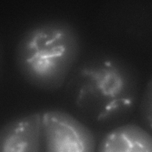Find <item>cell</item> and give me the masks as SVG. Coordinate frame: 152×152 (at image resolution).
Instances as JSON below:
<instances>
[{"label": "cell", "mask_w": 152, "mask_h": 152, "mask_svg": "<svg viewBox=\"0 0 152 152\" xmlns=\"http://www.w3.org/2000/svg\"><path fill=\"white\" fill-rule=\"evenodd\" d=\"M80 50V37L74 26L53 19L26 29L17 42L14 58L18 72L28 84L53 91L64 84Z\"/></svg>", "instance_id": "cell-1"}, {"label": "cell", "mask_w": 152, "mask_h": 152, "mask_svg": "<svg viewBox=\"0 0 152 152\" xmlns=\"http://www.w3.org/2000/svg\"><path fill=\"white\" fill-rule=\"evenodd\" d=\"M2 52L1 48L0 46V73L2 69Z\"/></svg>", "instance_id": "cell-6"}, {"label": "cell", "mask_w": 152, "mask_h": 152, "mask_svg": "<svg viewBox=\"0 0 152 152\" xmlns=\"http://www.w3.org/2000/svg\"><path fill=\"white\" fill-rule=\"evenodd\" d=\"M139 112L144 125L152 132V78L144 88L140 103Z\"/></svg>", "instance_id": "cell-5"}, {"label": "cell", "mask_w": 152, "mask_h": 152, "mask_svg": "<svg viewBox=\"0 0 152 152\" xmlns=\"http://www.w3.org/2000/svg\"><path fill=\"white\" fill-rule=\"evenodd\" d=\"M96 152H152V134L135 124L121 125L104 135Z\"/></svg>", "instance_id": "cell-4"}, {"label": "cell", "mask_w": 152, "mask_h": 152, "mask_svg": "<svg viewBox=\"0 0 152 152\" xmlns=\"http://www.w3.org/2000/svg\"><path fill=\"white\" fill-rule=\"evenodd\" d=\"M74 104L97 121L122 117L135 105L138 80L133 68L107 55L88 58L75 69L68 83Z\"/></svg>", "instance_id": "cell-2"}, {"label": "cell", "mask_w": 152, "mask_h": 152, "mask_svg": "<svg viewBox=\"0 0 152 152\" xmlns=\"http://www.w3.org/2000/svg\"><path fill=\"white\" fill-rule=\"evenodd\" d=\"M0 152H96L91 130L59 109L34 112L0 128Z\"/></svg>", "instance_id": "cell-3"}]
</instances>
